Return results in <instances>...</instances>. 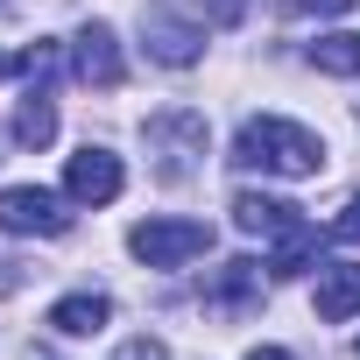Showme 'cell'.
Segmentation results:
<instances>
[{"mask_svg":"<svg viewBox=\"0 0 360 360\" xmlns=\"http://www.w3.org/2000/svg\"><path fill=\"white\" fill-rule=\"evenodd\" d=\"M141 36H148V57H155V64H169V71L198 64V43H205L191 22H176V15H162V8H155V15H141Z\"/></svg>","mask_w":360,"mask_h":360,"instance_id":"ba28073f","label":"cell"},{"mask_svg":"<svg viewBox=\"0 0 360 360\" xmlns=\"http://www.w3.org/2000/svg\"><path fill=\"white\" fill-rule=\"evenodd\" d=\"M15 141H22V148H50V141H57V106H50V85H29V99L15 106Z\"/></svg>","mask_w":360,"mask_h":360,"instance_id":"30bf717a","label":"cell"},{"mask_svg":"<svg viewBox=\"0 0 360 360\" xmlns=\"http://www.w3.org/2000/svg\"><path fill=\"white\" fill-rule=\"evenodd\" d=\"M248 360H290V353H283V346H255Z\"/></svg>","mask_w":360,"mask_h":360,"instance_id":"e0dca14e","label":"cell"},{"mask_svg":"<svg viewBox=\"0 0 360 360\" xmlns=\"http://www.w3.org/2000/svg\"><path fill=\"white\" fill-rule=\"evenodd\" d=\"M127 248H134L148 269H184L191 255L212 248V226H205V219H141V226L127 233Z\"/></svg>","mask_w":360,"mask_h":360,"instance_id":"7a4b0ae2","label":"cell"},{"mask_svg":"<svg viewBox=\"0 0 360 360\" xmlns=\"http://www.w3.org/2000/svg\"><path fill=\"white\" fill-rule=\"evenodd\" d=\"M120 184H127V176H120V155H113V148H78V155L64 162V191H71L78 205H113Z\"/></svg>","mask_w":360,"mask_h":360,"instance_id":"277c9868","label":"cell"},{"mask_svg":"<svg viewBox=\"0 0 360 360\" xmlns=\"http://www.w3.org/2000/svg\"><path fill=\"white\" fill-rule=\"evenodd\" d=\"M0 78H29V50H22V57H8V50H0Z\"/></svg>","mask_w":360,"mask_h":360,"instance_id":"9a60e30c","label":"cell"},{"mask_svg":"<svg viewBox=\"0 0 360 360\" xmlns=\"http://www.w3.org/2000/svg\"><path fill=\"white\" fill-rule=\"evenodd\" d=\"M71 71H78L85 85H99V92H113V85H120V43H113V29H106V22L78 29V50H71Z\"/></svg>","mask_w":360,"mask_h":360,"instance_id":"8992f818","label":"cell"},{"mask_svg":"<svg viewBox=\"0 0 360 360\" xmlns=\"http://www.w3.org/2000/svg\"><path fill=\"white\" fill-rule=\"evenodd\" d=\"M106 318H113V304H106V297H64V304L50 311V325H57L64 339H92Z\"/></svg>","mask_w":360,"mask_h":360,"instance_id":"8fae6325","label":"cell"},{"mask_svg":"<svg viewBox=\"0 0 360 360\" xmlns=\"http://www.w3.org/2000/svg\"><path fill=\"white\" fill-rule=\"evenodd\" d=\"M290 8H297V15H346L353 0H290Z\"/></svg>","mask_w":360,"mask_h":360,"instance_id":"5bb4252c","label":"cell"},{"mask_svg":"<svg viewBox=\"0 0 360 360\" xmlns=\"http://www.w3.org/2000/svg\"><path fill=\"white\" fill-rule=\"evenodd\" d=\"M332 233H339V240H353V248H360V191H353V198H346V212H339V219H332Z\"/></svg>","mask_w":360,"mask_h":360,"instance_id":"4fadbf2b","label":"cell"},{"mask_svg":"<svg viewBox=\"0 0 360 360\" xmlns=\"http://www.w3.org/2000/svg\"><path fill=\"white\" fill-rule=\"evenodd\" d=\"M353 311H360V262H325L318 269V318L346 325Z\"/></svg>","mask_w":360,"mask_h":360,"instance_id":"9c48e42d","label":"cell"},{"mask_svg":"<svg viewBox=\"0 0 360 360\" xmlns=\"http://www.w3.org/2000/svg\"><path fill=\"white\" fill-rule=\"evenodd\" d=\"M311 64L332 71V78H360V36H318L311 43Z\"/></svg>","mask_w":360,"mask_h":360,"instance_id":"7c38bea8","label":"cell"},{"mask_svg":"<svg viewBox=\"0 0 360 360\" xmlns=\"http://www.w3.org/2000/svg\"><path fill=\"white\" fill-rule=\"evenodd\" d=\"M233 162H240V169H262V176H318V169H325V141H318L311 127H297V120L262 113V120L240 127Z\"/></svg>","mask_w":360,"mask_h":360,"instance_id":"6da1fadb","label":"cell"},{"mask_svg":"<svg viewBox=\"0 0 360 360\" xmlns=\"http://www.w3.org/2000/svg\"><path fill=\"white\" fill-rule=\"evenodd\" d=\"M127 360H162V339H134V346H127Z\"/></svg>","mask_w":360,"mask_h":360,"instance_id":"2e32d148","label":"cell"},{"mask_svg":"<svg viewBox=\"0 0 360 360\" xmlns=\"http://www.w3.org/2000/svg\"><path fill=\"white\" fill-rule=\"evenodd\" d=\"M148 141L169 148V155H162V176H184V169L205 155V113H155V120H148Z\"/></svg>","mask_w":360,"mask_h":360,"instance_id":"5b68a950","label":"cell"},{"mask_svg":"<svg viewBox=\"0 0 360 360\" xmlns=\"http://www.w3.org/2000/svg\"><path fill=\"white\" fill-rule=\"evenodd\" d=\"M0 233H43V240H57V233H71V205L57 191H43V184H8V191H0Z\"/></svg>","mask_w":360,"mask_h":360,"instance_id":"3957f363","label":"cell"},{"mask_svg":"<svg viewBox=\"0 0 360 360\" xmlns=\"http://www.w3.org/2000/svg\"><path fill=\"white\" fill-rule=\"evenodd\" d=\"M233 226L255 233V240H283V233L304 226V212L283 205V198H269V191H240V198H233Z\"/></svg>","mask_w":360,"mask_h":360,"instance_id":"52a82bcc","label":"cell"}]
</instances>
